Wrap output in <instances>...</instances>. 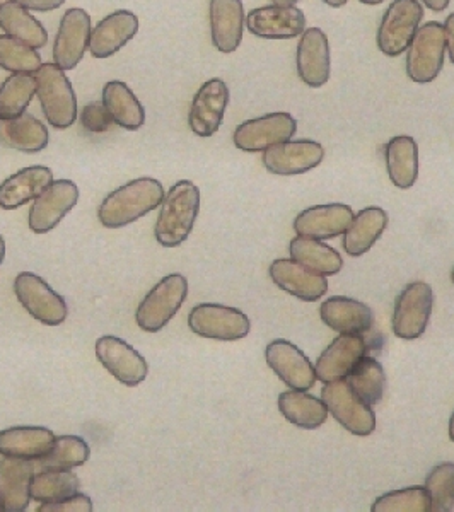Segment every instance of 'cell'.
Segmentation results:
<instances>
[{"mask_svg":"<svg viewBox=\"0 0 454 512\" xmlns=\"http://www.w3.org/2000/svg\"><path fill=\"white\" fill-rule=\"evenodd\" d=\"M36 96L53 128L65 130L77 120V98L65 70L57 64H43L35 72Z\"/></svg>","mask_w":454,"mask_h":512,"instance_id":"3","label":"cell"},{"mask_svg":"<svg viewBox=\"0 0 454 512\" xmlns=\"http://www.w3.org/2000/svg\"><path fill=\"white\" fill-rule=\"evenodd\" d=\"M82 127L86 128L91 134H103L106 130H110L113 125L110 113L106 111L103 103H89L84 106L81 111Z\"/></svg>","mask_w":454,"mask_h":512,"instance_id":"43","label":"cell"},{"mask_svg":"<svg viewBox=\"0 0 454 512\" xmlns=\"http://www.w3.org/2000/svg\"><path fill=\"white\" fill-rule=\"evenodd\" d=\"M48 128L30 113L7 122H0V142L14 151L36 154L48 146Z\"/></svg>","mask_w":454,"mask_h":512,"instance_id":"32","label":"cell"},{"mask_svg":"<svg viewBox=\"0 0 454 512\" xmlns=\"http://www.w3.org/2000/svg\"><path fill=\"white\" fill-rule=\"evenodd\" d=\"M94 352L101 366L125 386H139L149 374L146 359L122 338L113 335L98 338Z\"/></svg>","mask_w":454,"mask_h":512,"instance_id":"13","label":"cell"},{"mask_svg":"<svg viewBox=\"0 0 454 512\" xmlns=\"http://www.w3.org/2000/svg\"><path fill=\"white\" fill-rule=\"evenodd\" d=\"M200 212V190L192 181L181 180L166 192L154 236L159 245L176 248L187 241Z\"/></svg>","mask_w":454,"mask_h":512,"instance_id":"2","label":"cell"},{"mask_svg":"<svg viewBox=\"0 0 454 512\" xmlns=\"http://www.w3.org/2000/svg\"><path fill=\"white\" fill-rule=\"evenodd\" d=\"M444 26V36H446V48H448L449 59L453 62L454 65V12L453 14H449L448 18H446V23Z\"/></svg>","mask_w":454,"mask_h":512,"instance_id":"46","label":"cell"},{"mask_svg":"<svg viewBox=\"0 0 454 512\" xmlns=\"http://www.w3.org/2000/svg\"><path fill=\"white\" fill-rule=\"evenodd\" d=\"M79 200V188L70 180H55L31 205L28 226L36 234H47L59 226Z\"/></svg>","mask_w":454,"mask_h":512,"instance_id":"12","label":"cell"},{"mask_svg":"<svg viewBox=\"0 0 454 512\" xmlns=\"http://www.w3.org/2000/svg\"><path fill=\"white\" fill-rule=\"evenodd\" d=\"M352 219H354V212L349 205H315L303 210L294 219V231L297 236H306V238H337L349 229Z\"/></svg>","mask_w":454,"mask_h":512,"instance_id":"24","label":"cell"},{"mask_svg":"<svg viewBox=\"0 0 454 512\" xmlns=\"http://www.w3.org/2000/svg\"><path fill=\"white\" fill-rule=\"evenodd\" d=\"M362 4H367V6H379V4H383L385 0H359Z\"/></svg>","mask_w":454,"mask_h":512,"instance_id":"51","label":"cell"},{"mask_svg":"<svg viewBox=\"0 0 454 512\" xmlns=\"http://www.w3.org/2000/svg\"><path fill=\"white\" fill-rule=\"evenodd\" d=\"M320 316L326 326L340 335H364L373 328V309L350 297L333 296L321 304Z\"/></svg>","mask_w":454,"mask_h":512,"instance_id":"25","label":"cell"},{"mask_svg":"<svg viewBox=\"0 0 454 512\" xmlns=\"http://www.w3.org/2000/svg\"><path fill=\"white\" fill-rule=\"evenodd\" d=\"M31 461L6 458L0 461V512H23L31 501Z\"/></svg>","mask_w":454,"mask_h":512,"instance_id":"26","label":"cell"},{"mask_svg":"<svg viewBox=\"0 0 454 512\" xmlns=\"http://www.w3.org/2000/svg\"><path fill=\"white\" fill-rule=\"evenodd\" d=\"M40 53L9 35H0V69L11 74H35L41 67Z\"/></svg>","mask_w":454,"mask_h":512,"instance_id":"40","label":"cell"},{"mask_svg":"<svg viewBox=\"0 0 454 512\" xmlns=\"http://www.w3.org/2000/svg\"><path fill=\"white\" fill-rule=\"evenodd\" d=\"M188 280L185 275L171 274L159 280L135 313V321L140 330L147 333H158L175 318L183 303L187 301Z\"/></svg>","mask_w":454,"mask_h":512,"instance_id":"4","label":"cell"},{"mask_svg":"<svg viewBox=\"0 0 454 512\" xmlns=\"http://www.w3.org/2000/svg\"><path fill=\"white\" fill-rule=\"evenodd\" d=\"M323 2L330 7H342L347 4V0H323Z\"/></svg>","mask_w":454,"mask_h":512,"instance_id":"49","label":"cell"},{"mask_svg":"<svg viewBox=\"0 0 454 512\" xmlns=\"http://www.w3.org/2000/svg\"><path fill=\"white\" fill-rule=\"evenodd\" d=\"M328 412H332L345 431L359 437L371 436L376 431V414L371 405L354 393L347 379L326 383L321 390Z\"/></svg>","mask_w":454,"mask_h":512,"instance_id":"6","label":"cell"},{"mask_svg":"<svg viewBox=\"0 0 454 512\" xmlns=\"http://www.w3.org/2000/svg\"><path fill=\"white\" fill-rule=\"evenodd\" d=\"M280 414L284 415L291 424L306 431H313L325 424L328 417V408L325 402L316 398V396L308 395L304 391L289 390L284 391L279 396Z\"/></svg>","mask_w":454,"mask_h":512,"instance_id":"33","label":"cell"},{"mask_svg":"<svg viewBox=\"0 0 454 512\" xmlns=\"http://www.w3.org/2000/svg\"><path fill=\"white\" fill-rule=\"evenodd\" d=\"M296 132V118L291 113L280 111L241 123L234 130L233 142L239 151L263 152L280 142L291 140Z\"/></svg>","mask_w":454,"mask_h":512,"instance_id":"11","label":"cell"},{"mask_svg":"<svg viewBox=\"0 0 454 512\" xmlns=\"http://www.w3.org/2000/svg\"><path fill=\"white\" fill-rule=\"evenodd\" d=\"M0 6H2V2H0Z\"/></svg>","mask_w":454,"mask_h":512,"instance_id":"54","label":"cell"},{"mask_svg":"<svg viewBox=\"0 0 454 512\" xmlns=\"http://www.w3.org/2000/svg\"><path fill=\"white\" fill-rule=\"evenodd\" d=\"M386 171L391 183L408 190L419 178V146L410 135H396L385 147Z\"/></svg>","mask_w":454,"mask_h":512,"instance_id":"29","label":"cell"},{"mask_svg":"<svg viewBox=\"0 0 454 512\" xmlns=\"http://www.w3.org/2000/svg\"><path fill=\"white\" fill-rule=\"evenodd\" d=\"M4 258H6V241L0 236V265L4 262Z\"/></svg>","mask_w":454,"mask_h":512,"instance_id":"50","label":"cell"},{"mask_svg":"<svg viewBox=\"0 0 454 512\" xmlns=\"http://www.w3.org/2000/svg\"><path fill=\"white\" fill-rule=\"evenodd\" d=\"M325 158V149L315 140H286L263 151L262 163L268 173L294 176L318 168Z\"/></svg>","mask_w":454,"mask_h":512,"instance_id":"15","label":"cell"},{"mask_svg":"<svg viewBox=\"0 0 454 512\" xmlns=\"http://www.w3.org/2000/svg\"><path fill=\"white\" fill-rule=\"evenodd\" d=\"M210 36L221 53H233L243 41L245 7L243 0H210Z\"/></svg>","mask_w":454,"mask_h":512,"instance_id":"23","label":"cell"},{"mask_svg":"<svg viewBox=\"0 0 454 512\" xmlns=\"http://www.w3.org/2000/svg\"><path fill=\"white\" fill-rule=\"evenodd\" d=\"M229 105V89L222 79H209L193 96L188 125L198 137H212L221 128L224 113Z\"/></svg>","mask_w":454,"mask_h":512,"instance_id":"16","label":"cell"},{"mask_svg":"<svg viewBox=\"0 0 454 512\" xmlns=\"http://www.w3.org/2000/svg\"><path fill=\"white\" fill-rule=\"evenodd\" d=\"M28 11L50 12L64 6L65 0H12Z\"/></svg>","mask_w":454,"mask_h":512,"instance_id":"45","label":"cell"},{"mask_svg":"<svg viewBox=\"0 0 454 512\" xmlns=\"http://www.w3.org/2000/svg\"><path fill=\"white\" fill-rule=\"evenodd\" d=\"M388 214L379 207H367L354 216L345 231L344 248L349 256H361L373 248L388 227Z\"/></svg>","mask_w":454,"mask_h":512,"instance_id":"31","label":"cell"},{"mask_svg":"<svg viewBox=\"0 0 454 512\" xmlns=\"http://www.w3.org/2000/svg\"><path fill=\"white\" fill-rule=\"evenodd\" d=\"M424 19V7L419 0H393L378 30V47L388 57H400L407 52L415 33Z\"/></svg>","mask_w":454,"mask_h":512,"instance_id":"5","label":"cell"},{"mask_svg":"<svg viewBox=\"0 0 454 512\" xmlns=\"http://www.w3.org/2000/svg\"><path fill=\"white\" fill-rule=\"evenodd\" d=\"M446 55L444 26L429 21L420 26L407 50V74L417 84H429L443 69Z\"/></svg>","mask_w":454,"mask_h":512,"instance_id":"7","label":"cell"},{"mask_svg":"<svg viewBox=\"0 0 454 512\" xmlns=\"http://www.w3.org/2000/svg\"><path fill=\"white\" fill-rule=\"evenodd\" d=\"M345 379L354 393L367 405L373 407L383 400L386 388L385 369L374 357L362 355Z\"/></svg>","mask_w":454,"mask_h":512,"instance_id":"36","label":"cell"},{"mask_svg":"<svg viewBox=\"0 0 454 512\" xmlns=\"http://www.w3.org/2000/svg\"><path fill=\"white\" fill-rule=\"evenodd\" d=\"M270 277L279 289L306 303H315L328 291V280L325 275L316 274L296 260H275L270 265Z\"/></svg>","mask_w":454,"mask_h":512,"instance_id":"21","label":"cell"},{"mask_svg":"<svg viewBox=\"0 0 454 512\" xmlns=\"http://www.w3.org/2000/svg\"><path fill=\"white\" fill-rule=\"evenodd\" d=\"M297 74L309 88H321L330 79V43L320 28H309L297 43Z\"/></svg>","mask_w":454,"mask_h":512,"instance_id":"19","label":"cell"},{"mask_svg":"<svg viewBox=\"0 0 454 512\" xmlns=\"http://www.w3.org/2000/svg\"><path fill=\"white\" fill-rule=\"evenodd\" d=\"M0 30L33 48L47 45L48 33L43 24L28 9L12 0L2 2L0 6Z\"/></svg>","mask_w":454,"mask_h":512,"instance_id":"34","label":"cell"},{"mask_svg":"<svg viewBox=\"0 0 454 512\" xmlns=\"http://www.w3.org/2000/svg\"><path fill=\"white\" fill-rule=\"evenodd\" d=\"M434 292L425 282L403 287L395 301L393 332L402 340H415L424 335L431 320Z\"/></svg>","mask_w":454,"mask_h":512,"instance_id":"10","label":"cell"},{"mask_svg":"<svg viewBox=\"0 0 454 512\" xmlns=\"http://www.w3.org/2000/svg\"><path fill=\"white\" fill-rule=\"evenodd\" d=\"M366 352L367 342L362 335H340L318 357L316 378L325 384L347 378L352 367Z\"/></svg>","mask_w":454,"mask_h":512,"instance_id":"22","label":"cell"},{"mask_svg":"<svg viewBox=\"0 0 454 512\" xmlns=\"http://www.w3.org/2000/svg\"><path fill=\"white\" fill-rule=\"evenodd\" d=\"M139 33V18L132 11H115L101 19L89 36L94 59H110Z\"/></svg>","mask_w":454,"mask_h":512,"instance_id":"20","label":"cell"},{"mask_svg":"<svg viewBox=\"0 0 454 512\" xmlns=\"http://www.w3.org/2000/svg\"><path fill=\"white\" fill-rule=\"evenodd\" d=\"M188 326L198 337L217 342H236L251 330L250 318L243 311L214 303L195 306L188 316Z\"/></svg>","mask_w":454,"mask_h":512,"instance_id":"8","label":"cell"},{"mask_svg":"<svg viewBox=\"0 0 454 512\" xmlns=\"http://www.w3.org/2000/svg\"><path fill=\"white\" fill-rule=\"evenodd\" d=\"M449 437H451V441L454 443V412L451 415V420H449Z\"/></svg>","mask_w":454,"mask_h":512,"instance_id":"52","label":"cell"},{"mask_svg":"<svg viewBox=\"0 0 454 512\" xmlns=\"http://www.w3.org/2000/svg\"><path fill=\"white\" fill-rule=\"evenodd\" d=\"M36 94L35 74H11L0 86V122L21 117Z\"/></svg>","mask_w":454,"mask_h":512,"instance_id":"38","label":"cell"},{"mask_svg":"<svg viewBox=\"0 0 454 512\" xmlns=\"http://www.w3.org/2000/svg\"><path fill=\"white\" fill-rule=\"evenodd\" d=\"M57 436L45 427L18 425L0 431V454L6 458L38 461L53 448Z\"/></svg>","mask_w":454,"mask_h":512,"instance_id":"27","label":"cell"},{"mask_svg":"<svg viewBox=\"0 0 454 512\" xmlns=\"http://www.w3.org/2000/svg\"><path fill=\"white\" fill-rule=\"evenodd\" d=\"M425 489L431 499L434 512H449L454 509V463L434 466L425 478Z\"/></svg>","mask_w":454,"mask_h":512,"instance_id":"42","label":"cell"},{"mask_svg":"<svg viewBox=\"0 0 454 512\" xmlns=\"http://www.w3.org/2000/svg\"><path fill=\"white\" fill-rule=\"evenodd\" d=\"M166 192L161 181L154 178H137L117 188L101 202L98 219L108 229H120L139 221L163 204Z\"/></svg>","mask_w":454,"mask_h":512,"instance_id":"1","label":"cell"},{"mask_svg":"<svg viewBox=\"0 0 454 512\" xmlns=\"http://www.w3.org/2000/svg\"><path fill=\"white\" fill-rule=\"evenodd\" d=\"M53 181L52 169L47 166H30L21 169L0 183V207L16 210L40 197Z\"/></svg>","mask_w":454,"mask_h":512,"instance_id":"28","label":"cell"},{"mask_svg":"<svg viewBox=\"0 0 454 512\" xmlns=\"http://www.w3.org/2000/svg\"><path fill=\"white\" fill-rule=\"evenodd\" d=\"M103 106L118 127L135 132L146 123V110L132 89L122 81H110L103 88Z\"/></svg>","mask_w":454,"mask_h":512,"instance_id":"30","label":"cell"},{"mask_svg":"<svg viewBox=\"0 0 454 512\" xmlns=\"http://www.w3.org/2000/svg\"><path fill=\"white\" fill-rule=\"evenodd\" d=\"M422 2H424V6L427 7V9H431V11L434 12H441L444 11V9H448L451 0H422Z\"/></svg>","mask_w":454,"mask_h":512,"instance_id":"47","label":"cell"},{"mask_svg":"<svg viewBox=\"0 0 454 512\" xmlns=\"http://www.w3.org/2000/svg\"><path fill=\"white\" fill-rule=\"evenodd\" d=\"M79 494V478L70 470H41L31 480V499L57 504Z\"/></svg>","mask_w":454,"mask_h":512,"instance_id":"37","label":"cell"},{"mask_svg":"<svg viewBox=\"0 0 454 512\" xmlns=\"http://www.w3.org/2000/svg\"><path fill=\"white\" fill-rule=\"evenodd\" d=\"M91 456L88 443L77 436H60L55 439L53 448L43 458L36 461L41 470H72L86 465Z\"/></svg>","mask_w":454,"mask_h":512,"instance_id":"39","label":"cell"},{"mask_svg":"<svg viewBox=\"0 0 454 512\" xmlns=\"http://www.w3.org/2000/svg\"><path fill=\"white\" fill-rule=\"evenodd\" d=\"M91 512L93 511V502L88 495L76 494L65 499V501L57 502V504H41L38 512Z\"/></svg>","mask_w":454,"mask_h":512,"instance_id":"44","label":"cell"},{"mask_svg":"<svg viewBox=\"0 0 454 512\" xmlns=\"http://www.w3.org/2000/svg\"><path fill=\"white\" fill-rule=\"evenodd\" d=\"M373 512H431V499L424 487L393 490L381 495L371 507Z\"/></svg>","mask_w":454,"mask_h":512,"instance_id":"41","label":"cell"},{"mask_svg":"<svg viewBox=\"0 0 454 512\" xmlns=\"http://www.w3.org/2000/svg\"><path fill=\"white\" fill-rule=\"evenodd\" d=\"M289 253L292 260L325 277L337 275L344 267V260L340 253L333 250L332 246L321 243L320 239L297 236L289 245Z\"/></svg>","mask_w":454,"mask_h":512,"instance_id":"35","label":"cell"},{"mask_svg":"<svg viewBox=\"0 0 454 512\" xmlns=\"http://www.w3.org/2000/svg\"><path fill=\"white\" fill-rule=\"evenodd\" d=\"M91 16L84 9H67L60 19L59 31L53 43V64L62 70L76 69L89 48Z\"/></svg>","mask_w":454,"mask_h":512,"instance_id":"14","label":"cell"},{"mask_svg":"<svg viewBox=\"0 0 454 512\" xmlns=\"http://www.w3.org/2000/svg\"><path fill=\"white\" fill-rule=\"evenodd\" d=\"M14 294L21 306L43 325L59 326L67 320V301L36 274H18L14 279Z\"/></svg>","mask_w":454,"mask_h":512,"instance_id":"9","label":"cell"},{"mask_svg":"<svg viewBox=\"0 0 454 512\" xmlns=\"http://www.w3.org/2000/svg\"><path fill=\"white\" fill-rule=\"evenodd\" d=\"M265 359L282 383L291 390L308 391L315 386V367L311 364L303 350L287 340H274L265 349Z\"/></svg>","mask_w":454,"mask_h":512,"instance_id":"18","label":"cell"},{"mask_svg":"<svg viewBox=\"0 0 454 512\" xmlns=\"http://www.w3.org/2000/svg\"><path fill=\"white\" fill-rule=\"evenodd\" d=\"M451 280H453V284H454V268H453V272H451Z\"/></svg>","mask_w":454,"mask_h":512,"instance_id":"53","label":"cell"},{"mask_svg":"<svg viewBox=\"0 0 454 512\" xmlns=\"http://www.w3.org/2000/svg\"><path fill=\"white\" fill-rule=\"evenodd\" d=\"M246 28L263 40H292L306 31V16L296 6H263L246 14Z\"/></svg>","mask_w":454,"mask_h":512,"instance_id":"17","label":"cell"},{"mask_svg":"<svg viewBox=\"0 0 454 512\" xmlns=\"http://www.w3.org/2000/svg\"><path fill=\"white\" fill-rule=\"evenodd\" d=\"M297 2H299V0H272V4H274V6L282 7L296 6Z\"/></svg>","mask_w":454,"mask_h":512,"instance_id":"48","label":"cell"}]
</instances>
